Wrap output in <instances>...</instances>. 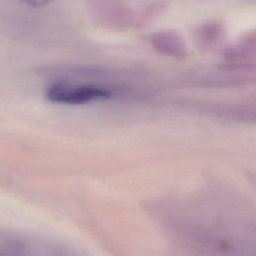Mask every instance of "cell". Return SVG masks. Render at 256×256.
Segmentation results:
<instances>
[{
    "label": "cell",
    "instance_id": "6da1fadb",
    "mask_svg": "<svg viewBox=\"0 0 256 256\" xmlns=\"http://www.w3.org/2000/svg\"><path fill=\"white\" fill-rule=\"evenodd\" d=\"M109 92L92 85L73 84L68 81H58L50 85L45 93L51 102L61 104H83L92 100L105 98Z\"/></svg>",
    "mask_w": 256,
    "mask_h": 256
},
{
    "label": "cell",
    "instance_id": "7a4b0ae2",
    "mask_svg": "<svg viewBox=\"0 0 256 256\" xmlns=\"http://www.w3.org/2000/svg\"><path fill=\"white\" fill-rule=\"evenodd\" d=\"M20 1L32 7H42L51 3L53 0H20Z\"/></svg>",
    "mask_w": 256,
    "mask_h": 256
}]
</instances>
